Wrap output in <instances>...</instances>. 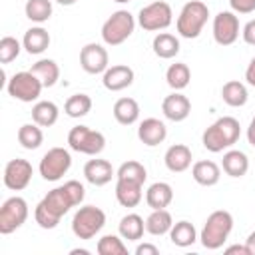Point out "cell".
Instances as JSON below:
<instances>
[{"label": "cell", "mask_w": 255, "mask_h": 255, "mask_svg": "<svg viewBox=\"0 0 255 255\" xmlns=\"http://www.w3.org/2000/svg\"><path fill=\"white\" fill-rule=\"evenodd\" d=\"M84 197H86L84 185L76 179H70L42 197V201L34 209V219L42 229H54L74 205H80L84 201Z\"/></svg>", "instance_id": "1"}, {"label": "cell", "mask_w": 255, "mask_h": 255, "mask_svg": "<svg viewBox=\"0 0 255 255\" xmlns=\"http://www.w3.org/2000/svg\"><path fill=\"white\" fill-rule=\"evenodd\" d=\"M241 135V126L233 116H223L219 120H215L201 135V143L207 151L211 153H219L227 147H231L233 143H237Z\"/></svg>", "instance_id": "2"}, {"label": "cell", "mask_w": 255, "mask_h": 255, "mask_svg": "<svg viewBox=\"0 0 255 255\" xmlns=\"http://www.w3.org/2000/svg\"><path fill=\"white\" fill-rule=\"evenodd\" d=\"M233 229V215L225 209H217L213 213H209V217L205 219V225L199 233V239H201V245L205 249H219L223 247V243L227 241L229 233Z\"/></svg>", "instance_id": "3"}, {"label": "cell", "mask_w": 255, "mask_h": 255, "mask_svg": "<svg viewBox=\"0 0 255 255\" xmlns=\"http://www.w3.org/2000/svg\"><path fill=\"white\" fill-rule=\"evenodd\" d=\"M209 18V8L205 2L201 0H189L183 4L179 16H177V22H175V28L179 32V36L187 38V40H193L201 34L205 22Z\"/></svg>", "instance_id": "4"}, {"label": "cell", "mask_w": 255, "mask_h": 255, "mask_svg": "<svg viewBox=\"0 0 255 255\" xmlns=\"http://www.w3.org/2000/svg\"><path fill=\"white\" fill-rule=\"evenodd\" d=\"M106 225V213L96 205H84L80 207L72 217V231L78 239H92L96 237Z\"/></svg>", "instance_id": "5"}, {"label": "cell", "mask_w": 255, "mask_h": 255, "mask_svg": "<svg viewBox=\"0 0 255 255\" xmlns=\"http://www.w3.org/2000/svg\"><path fill=\"white\" fill-rule=\"evenodd\" d=\"M135 28V18L128 10H116L102 26V40L108 46H120L124 44Z\"/></svg>", "instance_id": "6"}, {"label": "cell", "mask_w": 255, "mask_h": 255, "mask_svg": "<svg viewBox=\"0 0 255 255\" xmlns=\"http://www.w3.org/2000/svg\"><path fill=\"white\" fill-rule=\"evenodd\" d=\"M68 145L78 153L98 155L106 147V137L102 131L92 129L88 126H74L68 133Z\"/></svg>", "instance_id": "7"}, {"label": "cell", "mask_w": 255, "mask_h": 255, "mask_svg": "<svg viewBox=\"0 0 255 255\" xmlns=\"http://www.w3.org/2000/svg\"><path fill=\"white\" fill-rule=\"evenodd\" d=\"M6 90H8V94H10L14 100H20V102L30 104V102H34V100L40 98L44 86H42L40 78H38L34 72L28 70V72H16V74L8 80Z\"/></svg>", "instance_id": "8"}, {"label": "cell", "mask_w": 255, "mask_h": 255, "mask_svg": "<svg viewBox=\"0 0 255 255\" xmlns=\"http://www.w3.org/2000/svg\"><path fill=\"white\" fill-rule=\"evenodd\" d=\"M72 167V155L68 149L64 147H50L38 165L40 175L46 181H58L60 177H64L68 173V169Z\"/></svg>", "instance_id": "9"}, {"label": "cell", "mask_w": 255, "mask_h": 255, "mask_svg": "<svg viewBox=\"0 0 255 255\" xmlns=\"http://www.w3.org/2000/svg\"><path fill=\"white\" fill-rule=\"evenodd\" d=\"M173 20V10L165 0H155L143 6L137 14V24L147 32L165 30Z\"/></svg>", "instance_id": "10"}, {"label": "cell", "mask_w": 255, "mask_h": 255, "mask_svg": "<svg viewBox=\"0 0 255 255\" xmlns=\"http://www.w3.org/2000/svg\"><path fill=\"white\" fill-rule=\"evenodd\" d=\"M26 219H28V203H26V199L20 197V195L8 197L0 207V233L2 235H10L18 227H22Z\"/></svg>", "instance_id": "11"}, {"label": "cell", "mask_w": 255, "mask_h": 255, "mask_svg": "<svg viewBox=\"0 0 255 255\" xmlns=\"http://www.w3.org/2000/svg\"><path fill=\"white\" fill-rule=\"evenodd\" d=\"M32 173H34V169L28 159H22V157L10 159L4 167V185L12 191H22L28 187Z\"/></svg>", "instance_id": "12"}, {"label": "cell", "mask_w": 255, "mask_h": 255, "mask_svg": "<svg viewBox=\"0 0 255 255\" xmlns=\"http://www.w3.org/2000/svg\"><path fill=\"white\" fill-rule=\"evenodd\" d=\"M239 38V18L235 12L223 10L213 18V40L219 46H231Z\"/></svg>", "instance_id": "13"}, {"label": "cell", "mask_w": 255, "mask_h": 255, "mask_svg": "<svg viewBox=\"0 0 255 255\" xmlns=\"http://www.w3.org/2000/svg\"><path fill=\"white\" fill-rule=\"evenodd\" d=\"M108 64H110V56H108V50L102 44L90 42L80 50V66H82L84 72L94 74V76L104 74L110 68Z\"/></svg>", "instance_id": "14"}, {"label": "cell", "mask_w": 255, "mask_h": 255, "mask_svg": "<svg viewBox=\"0 0 255 255\" xmlns=\"http://www.w3.org/2000/svg\"><path fill=\"white\" fill-rule=\"evenodd\" d=\"M102 84L110 92H122L133 84V70L126 64H116L104 72Z\"/></svg>", "instance_id": "15"}, {"label": "cell", "mask_w": 255, "mask_h": 255, "mask_svg": "<svg viewBox=\"0 0 255 255\" xmlns=\"http://www.w3.org/2000/svg\"><path fill=\"white\" fill-rule=\"evenodd\" d=\"M161 112L171 122H183L191 114V102H189L187 96H183L179 92H173V94H169V96L163 98Z\"/></svg>", "instance_id": "16"}, {"label": "cell", "mask_w": 255, "mask_h": 255, "mask_svg": "<svg viewBox=\"0 0 255 255\" xmlns=\"http://www.w3.org/2000/svg\"><path fill=\"white\" fill-rule=\"evenodd\" d=\"M137 137L143 145L153 147V145H159L167 137V128L157 118H145L137 128Z\"/></svg>", "instance_id": "17"}, {"label": "cell", "mask_w": 255, "mask_h": 255, "mask_svg": "<svg viewBox=\"0 0 255 255\" xmlns=\"http://www.w3.org/2000/svg\"><path fill=\"white\" fill-rule=\"evenodd\" d=\"M114 175H116V171L108 159H90L84 165V177L96 187L110 183Z\"/></svg>", "instance_id": "18"}, {"label": "cell", "mask_w": 255, "mask_h": 255, "mask_svg": "<svg viewBox=\"0 0 255 255\" xmlns=\"http://www.w3.org/2000/svg\"><path fill=\"white\" fill-rule=\"evenodd\" d=\"M191 149L185 145V143H173L167 147L165 155H163V161H165V167L173 173H181L185 171L189 165H191Z\"/></svg>", "instance_id": "19"}, {"label": "cell", "mask_w": 255, "mask_h": 255, "mask_svg": "<svg viewBox=\"0 0 255 255\" xmlns=\"http://www.w3.org/2000/svg\"><path fill=\"white\" fill-rule=\"evenodd\" d=\"M141 185L143 183H137V181H131V179H118L116 181V199L122 207H135L143 193H141Z\"/></svg>", "instance_id": "20"}, {"label": "cell", "mask_w": 255, "mask_h": 255, "mask_svg": "<svg viewBox=\"0 0 255 255\" xmlns=\"http://www.w3.org/2000/svg\"><path fill=\"white\" fill-rule=\"evenodd\" d=\"M191 177L195 179V183L203 185V187H211L219 181L221 177V169L215 161L211 159H201V161H195L193 167H191Z\"/></svg>", "instance_id": "21"}, {"label": "cell", "mask_w": 255, "mask_h": 255, "mask_svg": "<svg viewBox=\"0 0 255 255\" xmlns=\"http://www.w3.org/2000/svg\"><path fill=\"white\" fill-rule=\"evenodd\" d=\"M173 201V189L165 181H155L145 191V203L151 209H165Z\"/></svg>", "instance_id": "22"}, {"label": "cell", "mask_w": 255, "mask_h": 255, "mask_svg": "<svg viewBox=\"0 0 255 255\" xmlns=\"http://www.w3.org/2000/svg\"><path fill=\"white\" fill-rule=\"evenodd\" d=\"M22 46L28 54H42L48 46H50V34L48 30H44L42 26H34L30 30L24 32V38H22Z\"/></svg>", "instance_id": "23"}, {"label": "cell", "mask_w": 255, "mask_h": 255, "mask_svg": "<svg viewBox=\"0 0 255 255\" xmlns=\"http://www.w3.org/2000/svg\"><path fill=\"white\" fill-rule=\"evenodd\" d=\"M221 167L229 177H243L247 173V169H249V159H247V155L243 151L229 149V151L223 153Z\"/></svg>", "instance_id": "24"}, {"label": "cell", "mask_w": 255, "mask_h": 255, "mask_svg": "<svg viewBox=\"0 0 255 255\" xmlns=\"http://www.w3.org/2000/svg\"><path fill=\"white\" fill-rule=\"evenodd\" d=\"M153 54L161 60H171L179 54V40L169 32H159L151 42Z\"/></svg>", "instance_id": "25"}, {"label": "cell", "mask_w": 255, "mask_h": 255, "mask_svg": "<svg viewBox=\"0 0 255 255\" xmlns=\"http://www.w3.org/2000/svg\"><path fill=\"white\" fill-rule=\"evenodd\" d=\"M114 118L122 126H131L139 118V104L133 98H120L114 104Z\"/></svg>", "instance_id": "26"}, {"label": "cell", "mask_w": 255, "mask_h": 255, "mask_svg": "<svg viewBox=\"0 0 255 255\" xmlns=\"http://www.w3.org/2000/svg\"><path fill=\"white\" fill-rule=\"evenodd\" d=\"M58 106L50 100H42V102H36L34 108H32V122L38 124L40 128H50L58 122Z\"/></svg>", "instance_id": "27"}, {"label": "cell", "mask_w": 255, "mask_h": 255, "mask_svg": "<svg viewBox=\"0 0 255 255\" xmlns=\"http://www.w3.org/2000/svg\"><path fill=\"white\" fill-rule=\"evenodd\" d=\"M171 227H173V219L167 209H153L145 219V231L155 237L169 233Z\"/></svg>", "instance_id": "28"}, {"label": "cell", "mask_w": 255, "mask_h": 255, "mask_svg": "<svg viewBox=\"0 0 255 255\" xmlns=\"http://www.w3.org/2000/svg\"><path fill=\"white\" fill-rule=\"evenodd\" d=\"M118 231L128 241H139L143 237V231H145V221L137 213H128V215L122 217V221L118 225Z\"/></svg>", "instance_id": "29"}, {"label": "cell", "mask_w": 255, "mask_h": 255, "mask_svg": "<svg viewBox=\"0 0 255 255\" xmlns=\"http://www.w3.org/2000/svg\"><path fill=\"white\" fill-rule=\"evenodd\" d=\"M221 98H223V102H225L227 106H231V108H241V106L247 104L249 94H247L245 84H241L239 80H229V82H225L223 88H221Z\"/></svg>", "instance_id": "30"}, {"label": "cell", "mask_w": 255, "mask_h": 255, "mask_svg": "<svg viewBox=\"0 0 255 255\" xmlns=\"http://www.w3.org/2000/svg\"><path fill=\"white\" fill-rule=\"evenodd\" d=\"M169 239L177 247H189L197 241V231H195L193 223L181 219V221L173 223V227L169 229Z\"/></svg>", "instance_id": "31"}, {"label": "cell", "mask_w": 255, "mask_h": 255, "mask_svg": "<svg viewBox=\"0 0 255 255\" xmlns=\"http://www.w3.org/2000/svg\"><path fill=\"white\" fill-rule=\"evenodd\" d=\"M30 72H34V74L40 78V82H42L44 88H52V86L58 82V78H60V68H58V64H56L54 60H50V58H42V60H38L36 64H32Z\"/></svg>", "instance_id": "32"}, {"label": "cell", "mask_w": 255, "mask_h": 255, "mask_svg": "<svg viewBox=\"0 0 255 255\" xmlns=\"http://www.w3.org/2000/svg\"><path fill=\"white\" fill-rule=\"evenodd\" d=\"M165 80H167V86H169V88H173L175 92H179V90H183V88L189 86L191 70H189L187 64H183V62H175V64H171V66L167 68V72H165Z\"/></svg>", "instance_id": "33"}, {"label": "cell", "mask_w": 255, "mask_h": 255, "mask_svg": "<svg viewBox=\"0 0 255 255\" xmlns=\"http://www.w3.org/2000/svg\"><path fill=\"white\" fill-rule=\"evenodd\" d=\"M18 141L24 149H38L44 141V133L38 124H24L18 129Z\"/></svg>", "instance_id": "34"}, {"label": "cell", "mask_w": 255, "mask_h": 255, "mask_svg": "<svg viewBox=\"0 0 255 255\" xmlns=\"http://www.w3.org/2000/svg\"><path fill=\"white\" fill-rule=\"evenodd\" d=\"M90 110H92V98L88 94H74L64 104V112L70 118H84L90 114Z\"/></svg>", "instance_id": "35"}, {"label": "cell", "mask_w": 255, "mask_h": 255, "mask_svg": "<svg viewBox=\"0 0 255 255\" xmlns=\"http://www.w3.org/2000/svg\"><path fill=\"white\" fill-rule=\"evenodd\" d=\"M24 12H26V18L36 24L48 22L52 16V0H28L24 6Z\"/></svg>", "instance_id": "36"}, {"label": "cell", "mask_w": 255, "mask_h": 255, "mask_svg": "<svg viewBox=\"0 0 255 255\" xmlns=\"http://www.w3.org/2000/svg\"><path fill=\"white\" fill-rule=\"evenodd\" d=\"M116 177H118V179H131V181L143 183L145 177H147V171H145L143 163H139V161H135V159H129V161H124V163L118 167Z\"/></svg>", "instance_id": "37"}, {"label": "cell", "mask_w": 255, "mask_h": 255, "mask_svg": "<svg viewBox=\"0 0 255 255\" xmlns=\"http://www.w3.org/2000/svg\"><path fill=\"white\" fill-rule=\"evenodd\" d=\"M96 251L100 255H128V247L124 243V237L120 235H104L98 245H96Z\"/></svg>", "instance_id": "38"}, {"label": "cell", "mask_w": 255, "mask_h": 255, "mask_svg": "<svg viewBox=\"0 0 255 255\" xmlns=\"http://www.w3.org/2000/svg\"><path fill=\"white\" fill-rule=\"evenodd\" d=\"M22 48H24V46H22L14 36H4V38L0 40V62H2V64H10L12 60L18 58V54H20Z\"/></svg>", "instance_id": "39"}, {"label": "cell", "mask_w": 255, "mask_h": 255, "mask_svg": "<svg viewBox=\"0 0 255 255\" xmlns=\"http://www.w3.org/2000/svg\"><path fill=\"white\" fill-rule=\"evenodd\" d=\"M229 6L237 14H251L255 10V0H229Z\"/></svg>", "instance_id": "40"}, {"label": "cell", "mask_w": 255, "mask_h": 255, "mask_svg": "<svg viewBox=\"0 0 255 255\" xmlns=\"http://www.w3.org/2000/svg\"><path fill=\"white\" fill-rule=\"evenodd\" d=\"M245 44L249 46H255V20H249L245 26H243V32H241Z\"/></svg>", "instance_id": "41"}, {"label": "cell", "mask_w": 255, "mask_h": 255, "mask_svg": "<svg viewBox=\"0 0 255 255\" xmlns=\"http://www.w3.org/2000/svg\"><path fill=\"white\" fill-rule=\"evenodd\" d=\"M157 253H159V249L151 243H139L135 247V255H157Z\"/></svg>", "instance_id": "42"}, {"label": "cell", "mask_w": 255, "mask_h": 255, "mask_svg": "<svg viewBox=\"0 0 255 255\" xmlns=\"http://www.w3.org/2000/svg\"><path fill=\"white\" fill-rule=\"evenodd\" d=\"M245 80H247L249 86L255 88V56L251 58V62H249L247 68H245Z\"/></svg>", "instance_id": "43"}, {"label": "cell", "mask_w": 255, "mask_h": 255, "mask_svg": "<svg viewBox=\"0 0 255 255\" xmlns=\"http://www.w3.org/2000/svg\"><path fill=\"white\" fill-rule=\"evenodd\" d=\"M225 253H241V255H251V251H249V247L247 245H229V247H225Z\"/></svg>", "instance_id": "44"}, {"label": "cell", "mask_w": 255, "mask_h": 255, "mask_svg": "<svg viewBox=\"0 0 255 255\" xmlns=\"http://www.w3.org/2000/svg\"><path fill=\"white\" fill-rule=\"evenodd\" d=\"M247 141H249V145L255 147V116H253V120L249 122V128H247Z\"/></svg>", "instance_id": "45"}, {"label": "cell", "mask_w": 255, "mask_h": 255, "mask_svg": "<svg viewBox=\"0 0 255 255\" xmlns=\"http://www.w3.org/2000/svg\"><path fill=\"white\" fill-rule=\"evenodd\" d=\"M245 245L249 247V251H251V255H255V231H251V233H249V237H247V241H245Z\"/></svg>", "instance_id": "46"}, {"label": "cell", "mask_w": 255, "mask_h": 255, "mask_svg": "<svg viewBox=\"0 0 255 255\" xmlns=\"http://www.w3.org/2000/svg\"><path fill=\"white\" fill-rule=\"evenodd\" d=\"M58 4H62V6H72V4H76L78 0H56Z\"/></svg>", "instance_id": "47"}, {"label": "cell", "mask_w": 255, "mask_h": 255, "mask_svg": "<svg viewBox=\"0 0 255 255\" xmlns=\"http://www.w3.org/2000/svg\"><path fill=\"white\" fill-rule=\"evenodd\" d=\"M114 2H118V4H126V2H131V0H114Z\"/></svg>", "instance_id": "48"}]
</instances>
